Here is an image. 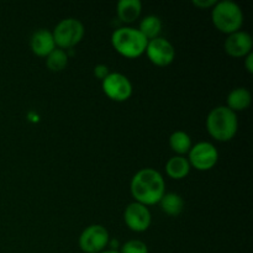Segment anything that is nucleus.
I'll use <instances>...</instances> for the list:
<instances>
[{
    "instance_id": "0eeeda50",
    "label": "nucleus",
    "mask_w": 253,
    "mask_h": 253,
    "mask_svg": "<svg viewBox=\"0 0 253 253\" xmlns=\"http://www.w3.org/2000/svg\"><path fill=\"white\" fill-rule=\"evenodd\" d=\"M188 161L190 163V167L200 172H205V170L212 169L216 166L219 161V152L212 143L207 142V141L198 142L192 146L188 152Z\"/></svg>"
},
{
    "instance_id": "423d86ee",
    "label": "nucleus",
    "mask_w": 253,
    "mask_h": 253,
    "mask_svg": "<svg viewBox=\"0 0 253 253\" xmlns=\"http://www.w3.org/2000/svg\"><path fill=\"white\" fill-rule=\"evenodd\" d=\"M110 235L105 226L99 224L85 227L79 236V247L84 253H100L109 246Z\"/></svg>"
},
{
    "instance_id": "f8f14e48",
    "label": "nucleus",
    "mask_w": 253,
    "mask_h": 253,
    "mask_svg": "<svg viewBox=\"0 0 253 253\" xmlns=\"http://www.w3.org/2000/svg\"><path fill=\"white\" fill-rule=\"evenodd\" d=\"M30 47H31L32 53L36 54V56H48L56 48V43H54L52 31H49L47 29H40L37 31H35L31 36Z\"/></svg>"
},
{
    "instance_id": "39448f33",
    "label": "nucleus",
    "mask_w": 253,
    "mask_h": 253,
    "mask_svg": "<svg viewBox=\"0 0 253 253\" xmlns=\"http://www.w3.org/2000/svg\"><path fill=\"white\" fill-rule=\"evenodd\" d=\"M84 34H85V29H84L83 22L74 17L61 20L52 31L56 47L64 51H69L81 43Z\"/></svg>"
},
{
    "instance_id": "ddd939ff",
    "label": "nucleus",
    "mask_w": 253,
    "mask_h": 253,
    "mask_svg": "<svg viewBox=\"0 0 253 253\" xmlns=\"http://www.w3.org/2000/svg\"><path fill=\"white\" fill-rule=\"evenodd\" d=\"M142 11V2L140 0H120L116 6L118 17L124 24L135 22Z\"/></svg>"
},
{
    "instance_id": "1a4fd4ad",
    "label": "nucleus",
    "mask_w": 253,
    "mask_h": 253,
    "mask_svg": "<svg viewBox=\"0 0 253 253\" xmlns=\"http://www.w3.org/2000/svg\"><path fill=\"white\" fill-rule=\"evenodd\" d=\"M145 53L151 63L157 67L169 66L175 58L174 46L165 37H157V39L148 41Z\"/></svg>"
},
{
    "instance_id": "aec40b11",
    "label": "nucleus",
    "mask_w": 253,
    "mask_h": 253,
    "mask_svg": "<svg viewBox=\"0 0 253 253\" xmlns=\"http://www.w3.org/2000/svg\"><path fill=\"white\" fill-rule=\"evenodd\" d=\"M120 247V253H148L147 245L141 240H130Z\"/></svg>"
},
{
    "instance_id": "a211bd4d",
    "label": "nucleus",
    "mask_w": 253,
    "mask_h": 253,
    "mask_svg": "<svg viewBox=\"0 0 253 253\" xmlns=\"http://www.w3.org/2000/svg\"><path fill=\"white\" fill-rule=\"evenodd\" d=\"M192 138L184 131H174L169 136V147L173 152L177 153V156L187 155L190 151V148H192Z\"/></svg>"
},
{
    "instance_id": "f3484780",
    "label": "nucleus",
    "mask_w": 253,
    "mask_h": 253,
    "mask_svg": "<svg viewBox=\"0 0 253 253\" xmlns=\"http://www.w3.org/2000/svg\"><path fill=\"white\" fill-rule=\"evenodd\" d=\"M138 31L147 39V41L157 39L162 31V20L156 15H148L141 20Z\"/></svg>"
},
{
    "instance_id": "20e7f679",
    "label": "nucleus",
    "mask_w": 253,
    "mask_h": 253,
    "mask_svg": "<svg viewBox=\"0 0 253 253\" xmlns=\"http://www.w3.org/2000/svg\"><path fill=\"white\" fill-rule=\"evenodd\" d=\"M244 11L231 0L217 1L211 10L214 26L225 35H231L241 30L244 25Z\"/></svg>"
},
{
    "instance_id": "5701e85b",
    "label": "nucleus",
    "mask_w": 253,
    "mask_h": 253,
    "mask_svg": "<svg viewBox=\"0 0 253 253\" xmlns=\"http://www.w3.org/2000/svg\"><path fill=\"white\" fill-rule=\"evenodd\" d=\"M245 67H246L247 72H249L250 74L253 73V53L252 52L245 57Z\"/></svg>"
},
{
    "instance_id": "f257e3e1",
    "label": "nucleus",
    "mask_w": 253,
    "mask_h": 253,
    "mask_svg": "<svg viewBox=\"0 0 253 253\" xmlns=\"http://www.w3.org/2000/svg\"><path fill=\"white\" fill-rule=\"evenodd\" d=\"M130 190L135 202L140 204L146 207L158 204L166 194L165 178L153 168H143L132 177Z\"/></svg>"
},
{
    "instance_id": "6e6552de",
    "label": "nucleus",
    "mask_w": 253,
    "mask_h": 253,
    "mask_svg": "<svg viewBox=\"0 0 253 253\" xmlns=\"http://www.w3.org/2000/svg\"><path fill=\"white\" fill-rule=\"evenodd\" d=\"M101 88L109 99L118 103L128 100L132 95V83L123 73H110L104 81H101Z\"/></svg>"
},
{
    "instance_id": "b1692460",
    "label": "nucleus",
    "mask_w": 253,
    "mask_h": 253,
    "mask_svg": "<svg viewBox=\"0 0 253 253\" xmlns=\"http://www.w3.org/2000/svg\"><path fill=\"white\" fill-rule=\"evenodd\" d=\"M100 253H120V252H119L118 250H104V251Z\"/></svg>"
},
{
    "instance_id": "9b49d317",
    "label": "nucleus",
    "mask_w": 253,
    "mask_h": 253,
    "mask_svg": "<svg viewBox=\"0 0 253 253\" xmlns=\"http://www.w3.org/2000/svg\"><path fill=\"white\" fill-rule=\"evenodd\" d=\"M252 46L253 41L251 35L242 30L227 35V39L225 40L224 43L225 52L234 58H245L247 54L252 52Z\"/></svg>"
},
{
    "instance_id": "7ed1b4c3",
    "label": "nucleus",
    "mask_w": 253,
    "mask_h": 253,
    "mask_svg": "<svg viewBox=\"0 0 253 253\" xmlns=\"http://www.w3.org/2000/svg\"><path fill=\"white\" fill-rule=\"evenodd\" d=\"M147 43V39L135 27H120L111 35L114 49L126 58H138L142 56L146 52Z\"/></svg>"
},
{
    "instance_id": "412c9836",
    "label": "nucleus",
    "mask_w": 253,
    "mask_h": 253,
    "mask_svg": "<svg viewBox=\"0 0 253 253\" xmlns=\"http://www.w3.org/2000/svg\"><path fill=\"white\" fill-rule=\"evenodd\" d=\"M109 74H110L109 67L105 66V64H98V66L94 67V76L100 79V81H104Z\"/></svg>"
},
{
    "instance_id": "4be33fe9",
    "label": "nucleus",
    "mask_w": 253,
    "mask_h": 253,
    "mask_svg": "<svg viewBox=\"0 0 253 253\" xmlns=\"http://www.w3.org/2000/svg\"><path fill=\"white\" fill-rule=\"evenodd\" d=\"M216 0H193L192 4L194 5V6H197L198 9H212V7L215 6V4H216Z\"/></svg>"
},
{
    "instance_id": "6ab92c4d",
    "label": "nucleus",
    "mask_w": 253,
    "mask_h": 253,
    "mask_svg": "<svg viewBox=\"0 0 253 253\" xmlns=\"http://www.w3.org/2000/svg\"><path fill=\"white\" fill-rule=\"evenodd\" d=\"M68 52L61 48H54L48 56L46 57V66L51 72H62L68 66Z\"/></svg>"
},
{
    "instance_id": "4468645a",
    "label": "nucleus",
    "mask_w": 253,
    "mask_h": 253,
    "mask_svg": "<svg viewBox=\"0 0 253 253\" xmlns=\"http://www.w3.org/2000/svg\"><path fill=\"white\" fill-rule=\"evenodd\" d=\"M190 163L184 156H173L166 163V173L174 180L184 179L190 172Z\"/></svg>"
},
{
    "instance_id": "f03ea898",
    "label": "nucleus",
    "mask_w": 253,
    "mask_h": 253,
    "mask_svg": "<svg viewBox=\"0 0 253 253\" xmlns=\"http://www.w3.org/2000/svg\"><path fill=\"white\" fill-rule=\"evenodd\" d=\"M207 130L212 138L220 142H229L236 136L239 130L237 114L226 105L212 109L207 118Z\"/></svg>"
},
{
    "instance_id": "dca6fc26",
    "label": "nucleus",
    "mask_w": 253,
    "mask_h": 253,
    "mask_svg": "<svg viewBox=\"0 0 253 253\" xmlns=\"http://www.w3.org/2000/svg\"><path fill=\"white\" fill-rule=\"evenodd\" d=\"M158 204L162 211L169 216H178L184 210V200L177 193H166Z\"/></svg>"
},
{
    "instance_id": "2eb2a0df",
    "label": "nucleus",
    "mask_w": 253,
    "mask_h": 253,
    "mask_svg": "<svg viewBox=\"0 0 253 253\" xmlns=\"http://www.w3.org/2000/svg\"><path fill=\"white\" fill-rule=\"evenodd\" d=\"M252 103L251 91L247 88H236L231 90L227 95V108L234 113L244 111L250 108Z\"/></svg>"
},
{
    "instance_id": "9d476101",
    "label": "nucleus",
    "mask_w": 253,
    "mask_h": 253,
    "mask_svg": "<svg viewBox=\"0 0 253 253\" xmlns=\"http://www.w3.org/2000/svg\"><path fill=\"white\" fill-rule=\"evenodd\" d=\"M124 221L133 232H145L152 222V216L148 207L133 202L126 207L124 211Z\"/></svg>"
}]
</instances>
